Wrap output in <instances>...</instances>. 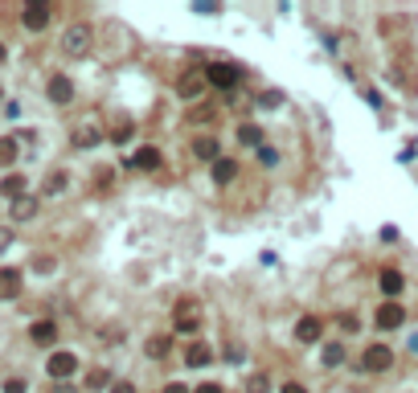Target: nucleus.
<instances>
[{
    "label": "nucleus",
    "instance_id": "4",
    "mask_svg": "<svg viewBox=\"0 0 418 393\" xmlns=\"http://www.w3.org/2000/svg\"><path fill=\"white\" fill-rule=\"evenodd\" d=\"M173 324H177V332L193 336L201 328V307H197V299H181V304L173 307Z\"/></svg>",
    "mask_w": 418,
    "mask_h": 393
},
{
    "label": "nucleus",
    "instance_id": "26",
    "mask_svg": "<svg viewBox=\"0 0 418 393\" xmlns=\"http://www.w3.org/2000/svg\"><path fill=\"white\" fill-rule=\"evenodd\" d=\"M66 184H70V176L62 173V168H58V173H49V180H46V197H58Z\"/></svg>",
    "mask_w": 418,
    "mask_h": 393
},
{
    "label": "nucleus",
    "instance_id": "39",
    "mask_svg": "<svg viewBox=\"0 0 418 393\" xmlns=\"http://www.w3.org/2000/svg\"><path fill=\"white\" fill-rule=\"evenodd\" d=\"M279 393H308V385H299V381H287Z\"/></svg>",
    "mask_w": 418,
    "mask_h": 393
},
{
    "label": "nucleus",
    "instance_id": "40",
    "mask_svg": "<svg viewBox=\"0 0 418 393\" xmlns=\"http://www.w3.org/2000/svg\"><path fill=\"white\" fill-rule=\"evenodd\" d=\"M164 393H193L189 385H181V381H173V385H164Z\"/></svg>",
    "mask_w": 418,
    "mask_h": 393
},
{
    "label": "nucleus",
    "instance_id": "43",
    "mask_svg": "<svg viewBox=\"0 0 418 393\" xmlns=\"http://www.w3.org/2000/svg\"><path fill=\"white\" fill-rule=\"evenodd\" d=\"M4 58H8V49H4V45H0V66H4Z\"/></svg>",
    "mask_w": 418,
    "mask_h": 393
},
{
    "label": "nucleus",
    "instance_id": "29",
    "mask_svg": "<svg viewBox=\"0 0 418 393\" xmlns=\"http://www.w3.org/2000/svg\"><path fill=\"white\" fill-rule=\"evenodd\" d=\"M254 152H259V164H263V168H275L279 164V152L271 143H263V148H254Z\"/></svg>",
    "mask_w": 418,
    "mask_h": 393
},
{
    "label": "nucleus",
    "instance_id": "30",
    "mask_svg": "<svg viewBox=\"0 0 418 393\" xmlns=\"http://www.w3.org/2000/svg\"><path fill=\"white\" fill-rule=\"evenodd\" d=\"M279 103H283V90H263L259 94V107H267V111H275Z\"/></svg>",
    "mask_w": 418,
    "mask_h": 393
},
{
    "label": "nucleus",
    "instance_id": "16",
    "mask_svg": "<svg viewBox=\"0 0 418 393\" xmlns=\"http://www.w3.org/2000/svg\"><path fill=\"white\" fill-rule=\"evenodd\" d=\"M209 176H214V184H218V189H226L234 176H238V164H234L230 156H222V160H214V164H209Z\"/></svg>",
    "mask_w": 418,
    "mask_h": 393
},
{
    "label": "nucleus",
    "instance_id": "37",
    "mask_svg": "<svg viewBox=\"0 0 418 393\" xmlns=\"http://www.w3.org/2000/svg\"><path fill=\"white\" fill-rule=\"evenodd\" d=\"M381 242H398V229L394 225H381Z\"/></svg>",
    "mask_w": 418,
    "mask_h": 393
},
{
    "label": "nucleus",
    "instance_id": "25",
    "mask_svg": "<svg viewBox=\"0 0 418 393\" xmlns=\"http://www.w3.org/2000/svg\"><path fill=\"white\" fill-rule=\"evenodd\" d=\"M168 349H173V344H168V336H152V340L143 344V352H148L152 360H160V356H168Z\"/></svg>",
    "mask_w": 418,
    "mask_h": 393
},
{
    "label": "nucleus",
    "instance_id": "1",
    "mask_svg": "<svg viewBox=\"0 0 418 393\" xmlns=\"http://www.w3.org/2000/svg\"><path fill=\"white\" fill-rule=\"evenodd\" d=\"M62 53H66V58H87V53H91L94 49V29L91 25H70V29H66V33H62Z\"/></svg>",
    "mask_w": 418,
    "mask_h": 393
},
{
    "label": "nucleus",
    "instance_id": "33",
    "mask_svg": "<svg viewBox=\"0 0 418 393\" xmlns=\"http://www.w3.org/2000/svg\"><path fill=\"white\" fill-rule=\"evenodd\" d=\"M132 131H136L132 123H119V128L111 131V139H115V143H128V139H132Z\"/></svg>",
    "mask_w": 418,
    "mask_h": 393
},
{
    "label": "nucleus",
    "instance_id": "20",
    "mask_svg": "<svg viewBox=\"0 0 418 393\" xmlns=\"http://www.w3.org/2000/svg\"><path fill=\"white\" fill-rule=\"evenodd\" d=\"M320 365H324V369H340V365H345V344H340V340H328L324 352H320Z\"/></svg>",
    "mask_w": 418,
    "mask_h": 393
},
{
    "label": "nucleus",
    "instance_id": "17",
    "mask_svg": "<svg viewBox=\"0 0 418 393\" xmlns=\"http://www.w3.org/2000/svg\"><path fill=\"white\" fill-rule=\"evenodd\" d=\"M29 193V180L21 173H8L4 180H0V197H8V201H17V197H25Z\"/></svg>",
    "mask_w": 418,
    "mask_h": 393
},
{
    "label": "nucleus",
    "instance_id": "34",
    "mask_svg": "<svg viewBox=\"0 0 418 393\" xmlns=\"http://www.w3.org/2000/svg\"><path fill=\"white\" fill-rule=\"evenodd\" d=\"M25 390H29V385H25L21 377H8V381L0 385V393H25Z\"/></svg>",
    "mask_w": 418,
    "mask_h": 393
},
{
    "label": "nucleus",
    "instance_id": "7",
    "mask_svg": "<svg viewBox=\"0 0 418 393\" xmlns=\"http://www.w3.org/2000/svg\"><path fill=\"white\" fill-rule=\"evenodd\" d=\"M46 98L53 107H70V103H74V82H70L66 74H53L46 82Z\"/></svg>",
    "mask_w": 418,
    "mask_h": 393
},
{
    "label": "nucleus",
    "instance_id": "6",
    "mask_svg": "<svg viewBox=\"0 0 418 393\" xmlns=\"http://www.w3.org/2000/svg\"><path fill=\"white\" fill-rule=\"evenodd\" d=\"M46 373L53 377V381H70V377L78 373V356H74V352H49Z\"/></svg>",
    "mask_w": 418,
    "mask_h": 393
},
{
    "label": "nucleus",
    "instance_id": "14",
    "mask_svg": "<svg viewBox=\"0 0 418 393\" xmlns=\"http://www.w3.org/2000/svg\"><path fill=\"white\" fill-rule=\"evenodd\" d=\"M128 164H132L136 173H156V168H160L164 160H160V148H152V143H143V148H139V152H136V156H132V160H128Z\"/></svg>",
    "mask_w": 418,
    "mask_h": 393
},
{
    "label": "nucleus",
    "instance_id": "31",
    "mask_svg": "<svg viewBox=\"0 0 418 393\" xmlns=\"http://www.w3.org/2000/svg\"><path fill=\"white\" fill-rule=\"evenodd\" d=\"M87 385H91V390H107V385H111V373H107V369H94L91 377H87Z\"/></svg>",
    "mask_w": 418,
    "mask_h": 393
},
{
    "label": "nucleus",
    "instance_id": "28",
    "mask_svg": "<svg viewBox=\"0 0 418 393\" xmlns=\"http://www.w3.org/2000/svg\"><path fill=\"white\" fill-rule=\"evenodd\" d=\"M246 393H271V377H267V373L246 377Z\"/></svg>",
    "mask_w": 418,
    "mask_h": 393
},
{
    "label": "nucleus",
    "instance_id": "2",
    "mask_svg": "<svg viewBox=\"0 0 418 393\" xmlns=\"http://www.w3.org/2000/svg\"><path fill=\"white\" fill-rule=\"evenodd\" d=\"M373 324H377V332H398L406 324V307L398 304V299H385V304H377V311H373Z\"/></svg>",
    "mask_w": 418,
    "mask_h": 393
},
{
    "label": "nucleus",
    "instance_id": "22",
    "mask_svg": "<svg viewBox=\"0 0 418 393\" xmlns=\"http://www.w3.org/2000/svg\"><path fill=\"white\" fill-rule=\"evenodd\" d=\"M214 119H218V111H214L209 103H193V107H189V123H193V128H197V123H214Z\"/></svg>",
    "mask_w": 418,
    "mask_h": 393
},
{
    "label": "nucleus",
    "instance_id": "44",
    "mask_svg": "<svg viewBox=\"0 0 418 393\" xmlns=\"http://www.w3.org/2000/svg\"><path fill=\"white\" fill-rule=\"evenodd\" d=\"M0 94H4V90H0Z\"/></svg>",
    "mask_w": 418,
    "mask_h": 393
},
{
    "label": "nucleus",
    "instance_id": "11",
    "mask_svg": "<svg viewBox=\"0 0 418 393\" xmlns=\"http://www.w3.org/2000/svg\"><path fill=\"white\" fill-rule=\"evenodd\" d=\"M324 336V320L320 315H299V324H295V340L299 344H316Z\"/></svg>",
    "mask_w": 418,
    "mask_h": 393
},
{
    "label": "nucleus",
    "instance_id": "35",
    "mask_svg": "<svg viewBox=\"0 0 418 393\" xmlns=\"http://www.w3.org/2000/svg\"><path fill=\"white\" fill-rule=\"evenodd\" d=\"M8 246H12V229H8V225H0V254H4Z\"/></svg>",
    "mask_w": 418,
    "mask_h": 393
},
{
    "label": "nucleus",
    "instance_id": "9",
    "mask_svg": "<svg viewBox=\"0 0 418 393\" xmlns=\"http://www.w3.org/2000/svg\"><path fill=\"white\" fill-rule=\"evenodd\" d=\"M25 291V274L17 266H0V299H21Z\"/></svg>",
    "mask_w": 418,
    "mask_h": 393
},
{
    "label": "nucleus",
    "instance_id": "24",
    "mask_svg": "<svg viewBox=\"0 0 418 393\" xmlns=\"http://www.w3.org/2000/svg\"><path fill=\"white\" fill-rule=\"evenodd\" d=\"M17 164V139L12 135H0V168Z\"/></svg>",
    "mask_w": 418,
    "mask_h": 393
},
{
    "label": "nucleus",
    "instance_id": "38",
    "mask_svg": "<svg viewBox=\"0 0 418 393\" xmlns=\"http://www.w3.org/2000/svg\"><path fill=\"white\" fill-rule=\"evenodd\" d=\"M49 393H78V390H74L70 381H53V390H49Z\"/></svg>",
    "mask_w": 418,
    "mask_h": 393
},
{
    "label": "nucleus",
    "instance_id": "36",
    "mask_svg": "<svg viewBox=\"0 0 418 393\" xmlns=\"http://www.w3.org/2000/svg\"><path fill=\"white\" fill-rule=\"evenodd\" d=\"M111 393H136L132 381H111Z\"/></svg>",
    "mask_w": 418,
    "mask_h": 393
},
{
    "label": "nucleus",
    "instance_id": "3",
    "mask_svg": "<svg viewBox=\"0 0 418 393\" xmlns=\"http://www.w3.org/2000/svg\"><path fill=\"white\" fill-rule=\"evenodd\" d=\"M238 78H242V70H238L234 62H209V66H205V82L218 87V90H234Z\"/></svg>",
    "mask_w": 418,
    "mask_h": 393
},
{
    "label": "nucleus",
    "instance_id": "19",
    "mask_svg": "<svg viewBox=\"0 0 418 393\" xmlns=\"http://www.w3.org/2000/svg\"><path fill=\"white\" fill-rule=\"evenodd\" d=\"M70 143H74L78 152H91V148L103 143V131H98V128H78L74 135H70Z\"/></svg>",
    "mask_w": 418,
    "mask_h": 393
},
{
    "label": "nucleus",
    "instance_id": "32",
    "mask_svg": "<svg viewBox=\"0 0 418 393\" xmlns=\"http://www.w3.org/2000/svg\"><path fill=\"white\" fill-rule=\"evenodd\" d=\"M33 270H37V274H49V270H53V254H37V259H33Z\"/></svg>",
    "mask_w": 418,
    "mask_h": 393
},
{
    "label": "nucleus",
    "instance_id": "21",
    "mask_svg": "<svg viewBox=\"0 0 418 393\" xmlns=\"http://www.w3.org/2000/svg\"><path fill=\"white\" fill-rule=\"evenodd\" d=\"M209 360H214V352H209V344H201V340H197V344L185 352V365H189V369H205Z\"/></svg>",
    "mask_w": 418,
    "mask_h": 393
},
{
    "label": "nucleus",
    "instance_id": "10",
    "mask_svg": "<svg viewBox=\"0 0 418 393\" xmlns=\"http://www.w3.org/2000/svg\"><path fill=\"white\" fill-rule=\"evenodd\" d=\"M377 287H381V295H385V299H398V295L406 291V279H402V270H394V266H381V274H377Z\"/></svg>",
    "mask_w": 418,
    "mask_h": 393
},
{
    "label": "nucleus",
    "instance_id": "12",
    "mask_svg": "<svg viewBox=\"0 0 418 393\" xmlns=\"http://www.w3.org/2000/svg\"><path fill=\"white\" fill-rule=\"evenodd\" d=\"M37 209H42V201H37L33 193H25V197L8 201V218H12V221H33V218H37Z\"/></svg>",
    "mask_w": 418,
    "mask_h": 393
},
{
    "label": "nucleus",
    "instance_id": "15",
    "mask_svg": "<svg viewBox=\"0 0 418 393\" xmlns=\"http://www.w3.org/2000/svg\"><path fill=\"white\" fill-rule=\"evenodd\" d=\"M29 340H33L37 349H53V344H58V324H53V320H37V324L29 328Z\"/></svg>",
    "mask_w": 418,
    "mask_h": 393
},
{
    "label": "nucleus",
    "instance_id": "5",
    "mask_svg": "<svg viewBox=\"0 0 418 393\" xmlns=\"http://www.w3.org/2000/svg\"><path fill=\"white\" fill-rule=\"evenodd\" d=\"M394 365V349L390 344H369L361 352V373H385Z\"/></svg>",
    "mask_w": 418,
    "mask_h": 393
},
{
    "label": "nucleus",
    "instance_id": "41",
    "mask_svg": "<svg viewBox=\"0 0 418 393\" xmlns=\"http://www.w3.org/2000/svg\"><path fill=\"white\" fill-rule=\"evenodd\" d=\"M193 393H222V385H214V381H209V385H197Z\"/></svg>",
    "mask_w": 418,
    "mask_h": 393
},
{
    "label": "nucleus",
    "instance_id": "23",
    "mask_svg": "<svg viewBox=\"0 0 418 393\" xmlns=\"http://www.w3.org/2000/svg\"><path fill=\"white\" fill-rule=\"evenodd\" d=\"M238 139L250 143V148H263V128H259V123H242V128H238Z\"/></svg>",
    "mask_w": 418,
    "mask_h": 393
},
{
    "label": "nucleus",
    "instance_id": "27",
    "mask_svg": "<svg viewBox=\"0 0 418 393\" xmlns=\"http://www.w3.org/2000/svg\"><path fill=\"white\" fill-rule=\"evenodd\" d=\"M336 324H340V332H345V336H353V332H361V320H357L353 311H340V315H336Z\"/></svg>",
    "mask_w": 418,
    "mask_h": 393
},
{
    "label": "nucleus",
    "instance_id": "13",
    "mask_svg": "<svg viewBox=\"0 0 418 393\" xmlns=\"http://www.w3.org/2000/svg\"><path fill=\"white\" fill-rule=\"evenodd\" d=\"M177 90H181V98H185V103H197V98L205 94V74L185 70V74H181V82H177Z\"/></svg>",
    "mask_w": 418,
    "mask_h": 393
},
{
    "label": "nucleus",
    "instance_id": "18",
    "mask_svg": "<svg viewBox=\"0 0 418 393\" xmlns=\"http://www.w3.org/2000/svg\"><path fill=\"white\" fill-rule=\"evenodd\" d=\"M193 156L214 164V160H222V148H218V139H214V135H201V139H193Z\"/></svg>",
    "mask_w": 418,
    "mask_h": 393
},
{
    "label": "nucleus",
    "instance_id": "8",
    "mask_svg": "<svg viewBox=\"0 0 418 393\" xmlns=\"http://www.w3.org/2000/svg\"><path fill=\"white\" fill-rule=\"evenodd\" d=\"M46 21H49V4H46V0H29V4L21 8V25H25L29 33L46 29Z\"/></svg>",
    "mask_w": 418,
    "mask_h": 393
},
{
    "label": "nucleus",
    "instance_id": "42",
    "mask_svg": "<svg viewBox=\"0 0 418 393\" xmlns=\"http://www.w3.org/2000/svg\"><path fill=\"white\" fill-rule=\"evenodd\" d=\"M406 349H410V352H415V356H418V332H415V336H410V344H406Z\"/></svg>",
    "mask_w": 418,
    "mask_h": 393
}]
</instances>
